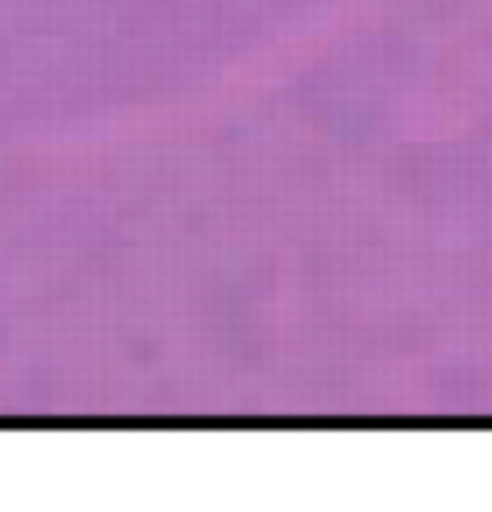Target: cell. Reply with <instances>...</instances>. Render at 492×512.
<instances>
[]
</instances>
